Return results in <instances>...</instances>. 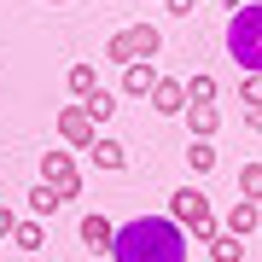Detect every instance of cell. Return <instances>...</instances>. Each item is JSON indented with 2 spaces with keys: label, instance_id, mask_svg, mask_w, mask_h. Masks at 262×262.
Returning a JSON list of instances; mask_svg holds the SVG:
<instances>
[{
  "label": "cell",
  "instance_id": "cell-1",
  "mask_svg": "<svg viewBox=\"0 0 262 262\" xmlns=\"http://www.w3.org/2000/svg\"><path fill=\"white\" fill-rule=\"evenodd\" d=\"M111 256L117 262H187V227H175L169 215H134L117 227Z\"/></svg>",
  "mask_w": 262,
  "mask_h": 262
},
{
  "label": "cell",
  "instance_id": "cell-2",
  "mask_svg": "<svg viewBox=\"0 0 262 262\" xmlns=\"http://www.w3.org/2000/svg\"><path fill=\"white\" fill-rule=\"evenodd\" d=\"M227 53L245 76H262V0H251L245 12L227 18Z\"/></svg>",
  "mask_w": 262,
  "mask_h": 262
},
{
  "label": "cell",
  "instance_id": "cell-3",
  "mask_svg": "<svg viewBox=\"0 0 262 262\" xmlns=\"http://www.w3.org/2000/svg\"><path fill=\"white\" fill-rule=\"evenodd\" d=\"M169 222L175 227H187L192 239H215L222 233V222H215V210H210V198L198 192V187H175V198H169Z\"/></svg>",
  "mask_w": 262,
  "mask_h": 262
},
{
  "label": "cell",
  "instance_id": "cell-4",
  "mask_svg": "<svg viewBox=\"0 0 262 262\" xmlns=\"http://www.w3.org/2000/svg\"><path fill=\"white\" fill-rule=\"evenodd\" d=\"M41 181L64 192V204H70V198H82V169H76L70 151H41Z\"/></svg>",
  "mask_w": 262,
  "mask_h": 262
},
{
  "label": "cell",
  "instance_id": "cell-5",
  "mask_svg": "<svg viewBox=\"0 0 262 262\" xmlns=\"http://www.w3.org/2000/svg\"><path fill=\"white\" fill-rule=\"evenodd\" d=\"M58 140H64L70 151H88V146L99 140V134H94V117H88L82 105H64V111H58Z\"/></svg>",
  "mask_w": 262,
  "mask_h": 262
},
{
  "label": "cell",
  "instance_id": "cell-6",
  "mask_svg": "<svg viewBox=\"0 0 262 262\" xmlns=\"http://www.w3.org/2000/svg\"><path fill=\"white\" fill-rule=\"evenodd\" d=\"M151 111H163V117H181L187 111V82H175V76H158V88H151Z\"/></svg>",
  "mask_w": 262,
  "mask_h": 262
},
{
  "label": "cell",
  "instance_id": "cell-7",
  "mask_svg": "<svg viewBox=\"0 0 262 262\" xmlns=\"http://www.w3.org/2000/svg\"><path fill=\"white\" fill-rule=\"evenodd\" d=\"M256 227H262V204H251V198H233V210H227L222 233H233V239H251Z\"/></svg>",
  "mask_w": 262,
  "mask_h": 262
},
{
  "label": "cell",
  "instance_id": "cell-8",
  "mask_svg": "<svg viewBox=\"0 0 262 262\" xmlns=\"http://www.w3.org/2000/svg\"><path fill=\"white\" fill-rule=\"evenodd\" d=\"M111 239H117V222L111 215H82V251H111Z\"/></svg>",
  "mask_w": 262,
  "mask_h": 262
},
{
  "label": "cell",
  "instance_id": "cell-9",
  "mask_svg": "<svg viewBox=\"0 0 262 262\" xmlns=\"http://www.w3.org/2000/svg\"><path fill=\"white\" fill-rule=\"evenodd\" d=\"M151 88H158V64H151V58H140V64L122 70V94L128 99H151Z\"/></svg>",
  "mask_w": 262,
  "mask_h": 262
},
{
  "label": "cell",
  "instance_id": "cell-10",
  "mask_svg": "<svg viewBox=\"0 0 262 262\" xmlns=\"http://www.w3.org/2000/svg\"><path fill=\"white\" fill-rule=\"evenodd\" d=\"M88 158H94L99 169H122V163H128V146H122V140H111V134H99V140L88 146Z\"/></svg>",
  "mask_w": 262,
  "mask_h": 262
},
{
  "label": "cell",
  "instance_id": "cell-11",
  "mask_svg": "<svg viewBox=\"0 0 262 262\" xmlns=\"http://www.w3.org/2000/svg\"><path fill=\"white\" fill-rule=\"evenodd\" d=\"M187 128H192V140H210L222 128V111L215 105H187Z\"/></svg>",
  "mask_w": 262,
  "mask_h": 262
},
{
  "label": "cell",
  "instance_id": "cell-12",
  "mask_svg": "<svg viewBox=\"0 0 262 262\" xmlns=\"http://www.w3.org/2000/svg\"><path fill=\"white\" fill-rule=\"evenodd\" d=\"M76 105H82V111L94 117V128H99V122H111V117H117V94H105V88H94V94H88V99H76Z\"/></svg>",
  "mask_w": 262,
  "mask_h": 262
},
{
  "label": "cell",
  "instance_id": "cell-13",
  "mask_svg": "<svg viewBox=\"0 0 262 262\" xmlns=\"http://www.w3.org/2000/svg\"><path fill=\"white\" fill-rule=\"evenodd\" d=\"M105 58H111V64H122V70L140 64V53H134V35H128V29H117V35L105 41Z\"/></svg>",
  "mask_w": 262,
  "mask_h": 262
},
{
  "label": "cell",
  "instance_id": "cell-14",
  "mask_svg": "<svg viewBox=\"0 0 262 262\" xmlns=\"http://www.w3.org/2000/svg\"><path fill=\"white\" fill-rule=\"evenodd\" d=\"M128 35H134V53H140V58H158L163 53V29L158 24H134Z\"/></svg>",
  "mask_w": 262,
  "mask_h": 262
},
{
  "label": "cell",
  "instance_id": "cell-15",
  "mask_svg": "<svg viewBox=\"0 0 262 262\" xmlns=\"http://www.w3.org/2000/svg\"><path fill=\"white\" fill-rule=\"evenodd\" d=\"M29 210H35V222H41V215L64 210V192H58V187H47V181H35V192H29Z\"/></svg>",
  "mask_w": 262,
  "mask_h": 262
},
{
  "label": "cell",
  "instance_id": "cell-16",
  "mask_svg": "<svg viewBox=\"0 0 262 262\" xmlns=\"http://www.w3.org/2000/svg\"><path fill=\"white\" fill-rule=\"evenodd\" d=\"M12 245H18V251H41V245H47V227L29 215V222H18V227H12Z\"/></svg>",
  "mask_w": 262,
  "mask_h": 262
},
{
  "label": "cell",
  "instance_id": "cell-17",
  "mask_svg": "<svg viewBox=\"0 0 262 262\" xmlns=\"http://www.w3.org/2000/svg\"><path fill=\"white\" fill-rule=\"evenodd\" d=\"M210 262H245V239L215 233V239H210Z\"/></svg>",
  "mask_w": 262,
  "mask_h": 262
},
{
  "label": "cell",
  "instance_id": "cell-18",
  "mask_svg": "<svg viewBox=\"0 0 262 262\" xmlns=\"http://www.w3.org/2000/svg\"><path fill=\"white\" fill-rule=\"evenodd\" d=\"M187 105H215V76H187Z\"/></svg>",
  "mask_w": 262,
  "mask_h": 262
},
{
  "label": "cell",
  "instance_id": "cell-19",
  "mask_svg": "<svg viewBox=\"0 0 262 262\" xmlns=\"http://www.w3.org/2000/svg\"><path fill=\"white\" fill-rule=\"evenodd\" d=\"M64 82H70V94H76V99H88V94L99 88V76H94V64H70Z\"/></svg>",
  "mask_w": 262,
  "mask_h": 262
},
{
  "label": "cell",
  "instance_id": "cell-20",
  "mask_svg": "<svg viewBox=\"0 0 262 262\" xmlns=\"http://www.w3.org/2000/svg\"><path fill=\"white\" fill-rule=\"evenodd\" d=\"M239 198L262 204V163H245V169H239Z\"/></svg>",
  "mask_w": 262,
  "mask_h": 262
},
{
  "label": "cell",
  "instance_id": "cell-21",
  "mask_svg": "<svg viewBox=\"0 0 262 262\" xmlns=\"http://www.w3.org/2000/svg\"><path fill=\"white\" fill-rule=\"evenodd\" d=\"M187 163L198 169V175H210V169H215V146H210V140H192V146H187Z\"/></svg>",
  "mask_w": 262,
  "mask_h": 262
},
{
  "label": "cell",
  "instance_id": "cell-22",
  "mask_svg": "<svg viewBox=\"0 0 262 262\" xmlns=\"http://www.w3.org/2000/svg\"><path fill=\"white\" fill-rule=\"evenodd\" d=\"M12 227H18V215H12L6 204H0V239H12Z\"/></svg>",
  "mask_w": 262,
  "mask_h": 262
},
{
  "label": "cell",
  "instance_id": "cell-23",
  "mask_svg": "<svg viewBox=\"0 0 262 262\" xmlns=\"http://www.w3.org/2000/svg\"><path fill=\"white\" fill-rule=\"evenodd\" d=\"M245 128H251V134H262V105H251V111H245Z\"/></svg>",
  "mask_w": 262,
  "mask_h": 262
},
{
  "label": "cell",
  "instance_id": "cell-24",
  "mask_svg": "<svg viewBox=\"0 0 262 262\" xmlns=\"http://www.w3.org/2000/svg\"><path fill=\"white\" fill-rule=\"evenodd\" d=\"M163 6H169V12H175V18H187V12L198 6V0H163Z\"/></svg>",
  "mask_w": 262,
  "mask_h": 262
},
{
  "label": "cell",
  "instance_id": "cell-25",
  "mask_svg": "<svg viewBox=\"0 0 262 262\" xmlns=\"http://www.w3.org/2000/svg\"><path fill=\"white\" fill-rule=\"evenodd\" d=\"M245 6H251V0H222V12H227V18H233V12H245Z\"/></svg>",
  "mask_w": 262,
  "mask_h": 262
},
{
  "label": "cell",
  "instance_id": "cell-26",
  "mask_svg": "<svg viewBox=\"0 0 262 262\" xmlns=\"http://www.w3.org/2000/svg\"><path fill=\"white\" fill-rule=\"evenodd\" d=\"M47 6H64V0H47Z\"/></svg>",
  "mask_w": 262,
  "mask_h": 262
}]
</instances>
